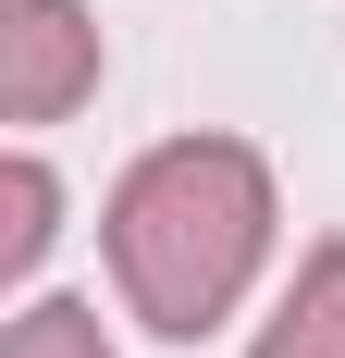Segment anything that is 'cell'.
Returning <instances> with one entry per match:
<instances>
[{
  "instance_id": "obj_5",
  "label": "cell",
  "mask_w": 345,
  "mask_h": 358,
  "mask_svg": "<svg viewBox=\"0 0 345 358\" xmlns=\"http://www.w3.org/2000/svg\"><path fill=\"white\" fill-rule=\"evenodd\" d=\"M0 358H111V334H99V309H87V296H37L25 322L0 334Z\"/></svg>"
},
{
  "instance_id": "obj_3",
  "label": "cell",
  "mask_w": 345,
  "mask_h": 358,
  "mask_svg": "<svg viewBox=\"0 0 345 358\" xmlns=\"http://www.w3.org/2000/svg\"><path fill=\"white\" fill-rule=\"evenodd\" d=\"M247 358H345V248H309Z\"/></svg>"
},
{
  "instance_id": "obj_2",
  "label": "cell",
  "mask_w": 345,
  "mask_h": 358,
  "mask_svg": "<svg viewBox=\"0 0 345 358\" xmlns=\"http://www.w3.org/2000/svg\"><path fill=\"white\" fill-rule=\"evenodd\" d=\"M99 87V25L74 0H13L0 13V111L13 124H62Z\"/></svg>"
},
{
  "instance_id": "obj_1",
  "label": "cell",
  "mask_w": 345,
  "mask_h": 358,
  "mask_svg": "<svg viewBox=\"0 0 345 358\" xmlns=\"http://www.w3.org/2000/svg\"><path fill=\"white\" fill-rule=\"evenodd\" d=\"M272 248V173L235 136H172L111 185V285L148 334L198 346Z\"/></svg>"
},
{
  "instance_id": "obj_4",
  "label": "cell",
  "mask_w": 345,
  "mask_h": 358,
  "mask_svg": "<svg viewBox=\"0 0 345 358\" xmlns=\"http://www.w3.org/2000/svg\"><path fill=\"white\" fill-rule=\"evenodd\" d=\"M50 235H62V185H50V161H13L0 173V272H37Z\"/></svg>"
}]
</instances>
